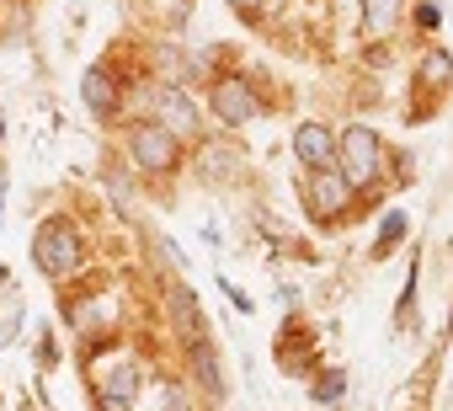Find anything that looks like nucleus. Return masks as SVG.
<instances>
[{"mask_svg": "<svg viewBox=\"0 0 453 411\" xmlns=\"http://www.w3.org/2000/svg\"><path fill=\"white\" fill-rule=\"evenodd\" d=\"M171 310H176V326L187 331V342H192V347H197V342H208V337H203V310H197V299H192V289H187V283H176V289H171Z\"/></svg>", "mask_w": 453, "mask_h": 411, "instance_id": "nucleus-10", "label": "nucleus"}, {"mask_svg": "<svg viewBox=\"0 0 453 411\" xmlns=\"http://www.w3.org/2000/svg\"><path fill=\"white\" fill-rule=\"evenodd\" d=\"M33 262H38L49 278H65V273H75V262H81V236H75L65 220L43 225V230H38V241H33Z\"/></svg>", "mask_w": 453, "mask_h": 411, "instance_id": "nucleus-1", "label": "nucleus"}, {"mask_svg": "<svg viewBox=\"0 0 453 411\" xmlns=\"http://www.w3.org/2000/svg\"><path fill=\"white\" fill-rule=\"evenodd\" d=\"M81 97H86V107H91L96 118H112V112H118V86H112V75H107L102 65H91V70H86Z\"/></svg>", "mask_w": 453, "mask_h": 411, "instance_id": "nucleus-8", "label": "nucleus"}, {"mask_svg": "<svg viewBox=\"0 0 453 411\" xmlns=\"http://www.w3.org/2000/svg\"><path fill=\"white\" fill-rule=\"evenodd\" d=\"M400 230H405V214H389V220H384V236L373 241V257H389V252L400 246Z\"/></svg>", "mask_w": 453, "mask_h": 411, "instance_id": "nucleus-15", "label": "nucleus"}, {"mask_svg": "<svg viewBox=\"0 0 453 411\" xmlns=\"http://www.w3.org/2000/svg\"><path fill=\"white\" fill-rule=\"evenodd\" d=\"M128 144H134V160H139L144 171H171V166H176V139H171L160 123H139V128L128 134Z\"/></svg>", "mask_w": 453, "mask_h": 411, "instance_id": "nucleus-5", "label": "nucleus"}, {"mask_svg": "<svg viewBox=\"0 0 453 411\" xmlns=\"http://www.w3.org/2000/svg\"><path fill=\"white\" fill-rule=\"evenodd\" d=\"M363 22L368 33H389L400 22V0H363Z\"/></svg>", "mask_w": 453, "mask_h": 411, "instance_id": "nucleus-12", "label": "nucleus"}, {"mask_svg": "<svg viewBox=\"0 0 453 411\" xmlns=\"http://www.w3.org/2000/svg\"><path fill=\"white\" fill-rule=\"evenodd\" d=\"M448 81H453V54H448V49H426V54H421V86L437 91V86H448Z\"/></svg>", "mask_w": 453, "mask_h": 411, "instance_id": "nucleus-11", "label": "nucleus"}, {"mask_svg": "<svg viewBox=\"0 0 453 411\" xmlns=\"http://www.w3.org/2000/svg\"><path fill=\"white\" fill-rule=\"evenodd\" d=\"M336 171L352 182V187H363V182H373V171H379V139L368 134V128H347L342 139H336Z\"/></svg>", "mask_w": 453, "mask_h": 411, "instance_id": "nucleus-2", "label": "nucleus"}, {"mask_svg": "<svg viewBox=\"0 0 453 411\" xmlns=\"http://www.w3.org/2000/svg\"><path fill=\"white\" fill-rule=\"evenodd\" d=\"M160 128H165L171 139H192V134H197V112H192V102H187L181 86H171V91L160 97Z\"/></svg>", "mask_w": 453, "mask_h": 411, "instance_id": "nucleus-7", "label": "nucleus"}, {"mask_svg": "<svg viewBox=\"0 0 453 411\" xmlns=\"http://www.w3.org/2000/svg\"><path fill=\"white\" fill-rule=\"evenodd\" d=\"M416 22H421V27H426V33H432V27H437V22H442V12H437V6H432V0H421V12H416Z\"/></svg>", "mask_w": 453, "mask_h": 411, "instance_id": "nucleus-16", "label": "nucleus"}, {"mask_svg": "<svg viewBox=\"0 0 453 411\" xmlns=\"http://www.w3.org/2000/svg\"><path fill=\"white\" fill-rule=\"evenodd\" d=\"M294 155H299L310 171H331V166H336V134H331L326 123H299Z\"/></svg>", "mask_w": 453, "mask_h": 411, "instance_id": "nucleus-6", "label": "nucleus"}, {"mask_svg": "<svg viewBox=\"0 0 453 411\" xmlns=\"http://www.w3.org/2000/svg\"><path fill=\"white\" fill-rule=\"evenodd\" d=\"M134 390H139V368H134V363H118L112 379L102 384L96 406H102V411H128V406H134Z\"/></svg>", "mask_w": 453, "mask_h": 411, "instance_id": "nucleus-9", "label": "nucleus"}, {"mask_svg": "<svg viewBox=\"0 0 453 411\" xmlns=\"http://www.w3.org/2000/svg\"><path fill=\"white\" fill-rule=\"evenodd\" d=\"M342 390H347V374H342V368H326V374L315 379V400H320V406H336Z\"/></svg>", "mask_w": 453, "mask_h": 411, "instance_id": "nucleus-14", "label": "nucleus"}, {"mask_svg": "<svg viewBox=\"0 0 453 411\" xmlns=\"http://www.w3.org/2000/svg\"><path fill=\"white\" fill-rule=\"evenodd\" d=\"M304 203H310V214L315 220H336L347 203H352V182L331 166V171H315L310 182H304Z\"/></svg>", "mask_w": 453, "mask_h": 411, "instance_id": "nucleus-3", "label": "nucleus"}, {"mask_svg": "<svg viewBox=\"0 0 453 411\" xmlns=\"http://www.w3.org/2000/svg\"><path fill=\"white\" fill-rule=\"evenodd\" d=\"M213 112L230 123V128H241V123L257 118V91L241 75H224V81H213Z\"/></svg>", "mask_w": 453, "mask_h": 411, "instance_id": "nucleus-4", "label": "nucleus"}, {"mask_svg": "<svg viewBox=\"0 0 453 411\" xmlns=\"http://www.w3.org/2000/svg\"><path fill=\"white\" fill-rule=\"evenodd\" d=\"M192 353H197V379H203V384L219 395V390H224V374H219V358H213V347H208V342H197Z\"/></svg>", "mask_w": 453, "mask_h": 411, "instance_id": "nucleus-13", "label": "nucleus"}, {"mask_svg": "<svg viewBox=\"0 0 453 411\" xmlns=\"http://www.w3.org/2000/svg\"><path fill=\"white\" fill-rule=\"evenodd\" d=\"M160 411H192V406H187V395H181V390H165V400H160Z\"/></svg>", "mask_w": 453, "mask_h": 411, "instance_id": "nucleus-17", "label": "nucleus"}]
</instances>
